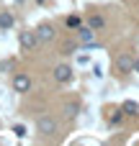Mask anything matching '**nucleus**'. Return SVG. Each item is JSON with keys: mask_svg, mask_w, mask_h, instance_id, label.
I'll list each match as a JSON object with an SVG mask.
<instances>
[{"mask_svg": "<svg viewBox=\"0 0 139 146\" xmlns=\"http://www.w3.org/2000/svg\"><path fill=\"white\" fill-rule=\"evenodd\" d=\"M57 128H59L57 118H52V115H39V121H36V133H39V136L49 139V136L57 133Z\"/></svg>", "mask_w": 139, "mask_h": 146, "instance_id": "obj_1", "label": "nucleus"}, {"mask_svg": "<svg viewBox=\"0 0 139 146\" xmlns=\"http://www.w3.org/2000/svg\"><path fill=\"white\" fill-rule=\"evenodd\" d=\"M34 33H36L39 44H52V41L57 38V31H54V26H52V23H41Z\"/></svg>", "mask_w": 139, "mask_h": 146, "instance_id": "obj_2", "label": "nucleus"}, {"mask_svg": "<svg viewBox=\"0 0 139 146\" xmlns=\"http://www.w3.org/2000/svg\"><path fill=\"white\" fill-rule=\"evenodd\" d=\"M18 44H21V51H34L39 46V38L34 31H21L18 33Z\"/></svg>", "mask_w": 139, "mask_h": 146, "instance_id": "obj_3", "label": "nucleus"}, {"mask_svg": "<svg viewBox=\"0 0 139 146\" xmlns=\"http://www.w3.org/2000/svg\"><path fill=\"white\" fill-rule=\"evenodd\" d=\"M116 72H119V74H129V72H134V56H132L129 51H124V54L116 56Z\"/></svg>", "mask_w": 139, "mask_h": 146, "instance_id": "obj_4", "label": "nucleus"}, {"mask_svg": "<svg viewBox=\"0 0 139 146\" xmlns=\"http://www.w3.org/2000/svg\"><path fill=\"white\" fill-rule=\"evenodd\" d=\"M13 90H15V92H21V95H23V92H28V90H31V77H28L26 72H18V74L13 77Z\"/></svg>", "mask_w": 139, "mask_h": 146, "instance_id": "obj_5", "label": "nucleus"}, {"mask_svg": "<svg viewBox=\"0 0 139 146\" xmlns=\"http://www.w3.org/2000/svg\"><path fill=\"white\" fill-rule=\"evenodd\" d=\"M54 80H57L59 85H67V82L72 80V67H70V64H57V67H54Z\"/></svg>", "mask_w": 139, "mask_h": 146, "instance_id": "obj_6", "label": "nucleus"}, {"mask_svg": "<svg viewBox=\"0 0 139 146\" xmlns=\"http://www.w3.org/2000/svg\"><path fill=\"white\" fill-rule=\"evenodd\" d=\"M85 26H88V28H93V31L98 33V31H103V28H106V18H103L101 13H90V15L85 18Z\"/></svg>", "mask_w": 139, "mask_h": 146, "instance_id": "obj_7", "label": "nucleus"}, {"mask_svg": "<svg viewBox=\"0 0 139 146\" xmlns=\"http://www.w3.org/2000/svg\"><path fill=\"white\" fill-rule=\"evenodd\" d=\"M75 31H77V41H80V44H88V46H90V44L95 41V31H93V28H88V26H77Z\"/></svg>", "mask_w": 139, "mask_h": 146, "instance_id": "obj_8", "label": "nucleus"}, {"mask_svg": "<svg viewBox=\"0 0 139 146\" xmlns=\"http://www.w3.org/2000/svg\"><path fill=\"white\" fill-rule=\"evenodd\" d=\"M124 118H126V115H124V110H121V108H111V110L106 113V123H108V126H113V128H116V126H121V123H124Z\"/></svg>", "mask_w": 139, "mask_h": 146, "instance_id": "obj_9", "label": "nucleus"}, {"mask_svg": "<svg viewBox=\"0 0 139 146\" xmlns=\"http://www.w3.org/2000/svg\"><path fill=\"white\" fill-rule=\"evenodd\" d=\"M13 26H15V15L10 10H3L0 13V31H10Z\"/></svg>", "mask_w": 139, "mask_h": 146, "instance_id": "obj_10", "label": "nucleus"}, {"mask_svg": "<svg viewBox=\"0 0 139 146\" xmlns=\"http://www.w3.org/2000/svg\"><path fill=\"white\" fill-rule=\"evenodd\" d=\"M121 110H124V115H129V118H139V103L137 100H124Z\"/></svg>", "mask_w": 139, "mask_h": 146, "instance_id": "obj_11", "label": "nucleus"}, {"mask_svg": "<svg viewBox=\"0 0 139 146\" xmlns=\"http://www.w3.org/2000/svg\"><path fill=\"white\" fill-rule=\"evenodd\" d=\"M80 115V100H70V103H64V118H77Z\"/></svg>", "mask_w": 139, "mask_h": 146, "instance_id": "obj_12", "label": "nucleus"}, {"mask_svg": "<svg viewBox=\"0 0 139 146\" xmlns=\"http://www.w3.org/2000/svg\"><path fill=\"white\" fill-rule=\"evenodd\" d=\"M64 26L75 31L77 26H83V18H80V15H67V18H64Z\"/></svg>", "mask_w": 139, "mask_h": 146, "instance_id": "obj_13", "label": "nucleus"}, {"mask_svg": "<svg viewBox=\"0 0 139 146\" xmlns=\"http://www.w3.org/2000/svg\"><path fill=\"white\" fill-rule=\"evenodd\" d=\"M75 49H77V41H70V44H64V46H62V51H59V54L70 56V54H75Z\"/></svg>", "mask_w": 139, "mask_h": 146, "instance_id": "obj_14", "label": "nucleus"}, {"mask_svg": "<svg viewBox=\"0 0 139 146\" xmlns=\"http://www.w3.org/2000/svg\"><path fill=\"white\" fill-rule=\"evenodd\" d=\"M13 133H15L18 139H26V126H23V123H15V126H13Z\"/></svg>", "mask_w": 139, "mask_h": 146, "instance_id": "obj_15", "label": "nucleus"}, {"mask_svg": "<svg viewBox=\"0 0 139 146\" xmlns=\"http://www.w3.org/2000/svg\"><path fill=\"white\" fill-rule=\"evenodd\" d=\"M134 72L139 74V56H134Z\"/></svg>", "mask_w": 139, "mask_h": 146, "instance_id": "obj_16", "label": "nucleus"}, {"mask_svg": "<svg viewBox=\"0 0 139 146\" xmlns=\"http://www.w3.org/2000/svg\"><path fill=\"white\" fill-rule=\"evenodd\" d=\"M36 3H39V5H44V3H46V0H36Z\"/></svg>", "mask_w": 139, "mask_h": 146, "instance_id": "obj_17", "label": "nucleus"}, {"mask_svg": "<svg viewBox=\"0 0 139 146\" xmlns=\"http://www.w3.org/2000/svg\"><path fill=\"white\" fill-rule=\"evenodd\" d=\"M15 3H26V0H15Z\"/></svg>", "mask_w": 139, "mask_h": 146, "instance_id": "obj_18", "label": "nucleus"}]
</instances>
